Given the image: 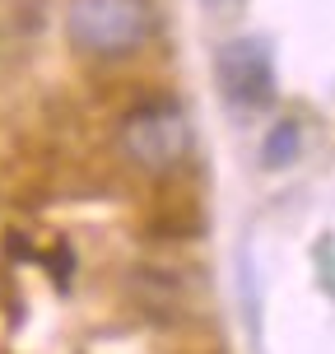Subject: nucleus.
<instances>
[{"label":"nucleus","mask_w":335,"mask_h":354,"mask_svg":"<svg viewBox=\"0 0 335 354\" xmlns=\"http://www.w3.org/2000/svg\"><path fill=\"white\" fill-rule=\"evenodd\" d=\"M149 28V0H66V37L84 56H131Z\"/></svg>","instance_id":"f257e3e1"},{"label":"nucleus","mask_w":335,"mask_h":354,"mask_svg":"<svg viewBox=\"0 0 335 354\" xmlns=\"http://www.w3.org/2000/svg\"><path fill=\"white\" fill-rule=\"evenodd\" d=\"M122 149L140 163L144 173H173L191 154V122L168 98L144 103L122 122Z\"/></svg>","instance_id":"f03ea898"},{"label":"nucleus","mask_w":335,"mask_h":354,"mask_svg":"<svg viewBox=\"0 0 335 354\" xmlns=\"http://www.w3.org/2000/svg\"><path fill=\"white\" fill-rule=\"evenodd\" d=\"M214 75L224 98L238 107H270L275 103V56L261 37H233L214 56Z\"/></svg>","instance_id":"7ed1b4c3"},{"label":"nucleus","mask_w":335,"mask_h":354,"mask_svg":"<svg viewBox=\"0 0 335 354\" xmlns=\"http://www.w3.org/2000/svg\"><path fill=\"white\" fill-rule=\"evenodd\" d=\"M298 149H303V126L294 122V117H284V122H275L270 131H265L261 163L265 168H289V163L298 159Z\"/></svg>","instance_id":"20e7f679"},{"label":"nucleus","mask_w":335,"mask_h":354,"mask_svg":"<svg viewBox=\"0 0 335 354\" xmlns=\"http://www.w3.org/2000/svg\"><path fill=\"white\" fill-rule=\"evenodd\" d=\"M210 15H233V10H242V0H200Z\"/></svg>","instance_id":"39448f33"}]
</instances>
